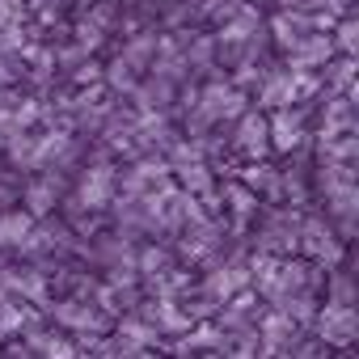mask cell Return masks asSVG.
Wrapping results in <instances>:
<instances>
[{
    "label": "cell",
    "mask_w": 359,
    "mask_h": 359,
    "mask_svg": "<svg viewBox=\"0 0 359 359\" xmlns=\"http://www.w3.org/2000/svg\"><path fill=\"white\" fill-rule=\"evenodd\" d=\"M106 76H110V85H114V89H127V85H131V76H135V68H131L127 60H114Z\"/></svg>",
    "instance_id": "5bb4252c"
},
{
    "label": "cell",
    "mask_w": 359,
    "mask_h": 359,
    "mask_svg": "<svg viewBox=\"0 0 359 359\" xmlns=\"http://www.w3.org/2000/svg\"><path fill=\"white\" fill-rule=\"evenodd\" d=\"M26 199H30V212L43 216V212H51V203H55V187H51V182H34Z\"/></svg>",
    "instance_id": "7c38bea8"
},
{
    "label": "cell",
    "mask_w": 359,
    "mask_h": 359,
    "mask_svg": "<svg viewBox=\"0 0 359 359\" xmlns=\"http://www.w3.org/2000/svg\"><path fill=\"white\" fill-rule=\"evenodd\" d=\"M292 93H296L292 72H275V76L262 81V102H266V106H283V102H292Z\"/></svg>",
    "instance_id": "9c48e42d"
},
{
    "label": "cell",
    "mask_w": 359,
    "mask_h": 359,
    "mask_svg": "<svg viewBox=\"0 0 359 359\" xmlns=\"http://www.w3.org/2000/svg\"><path fill=\"white\" fill-rule=\"evenodd\" d=\"M106 195H110V169H93V173H85V182H81V199H85L89 208H102V203H106Z\"/></svg>",
    "instance_id": "ba28073f"
},
{
    "label": "cell",
    "mask_w": 359,
    "mask_h": 359,
    "mask_svg": "<svg viewBox=\"0 0 359 359\" xmlns=\"http://www.w3.org/2000/svg\"><path fill=\"white\" fill-rule=\"evenodd\" d=\"M237 144H241L245 152H262V148H266V118L245 114L241 127H237Z\"/></svg>",
    "instance_id": "52a82bcc"
},
{
    "label": "cell",
    "mask_w": 359,
    "mask_h": 359,
    "mask_svg": "<svg viewBox=\"0 0 359 359\" xmlns=\"http://www.w3.org/2000/svg\"><path fill=\"white\" fill-rule=\"evenodd\" d=\"M266 144H275L279 152H292V148L300 144V118L279 114L275 123H266Z\"/></svg>",
    "instance_id": "8992f818"
},
{
    "label": "cell",
    "mask_w": 359,
    "mask_h": 359,
    "mask_svg": "<svg viewBox=\"0 0 359 359\" xmlns=\"http://www.w3.org/2000/svg\"><path fill=\"white\" fill-rule=\"evenodd\" d=\"M131 359H148V355H131Z\"/></svg>",
    "instance_id": "d6986e66"
},
{
    "label": "cell",
    "mask_w": 359,
    "mask_h": 359,
    "mask_svg": "<svg viewBox=\"0 0 359 359\" xmlns=\"http://www.w3.org/2000/svg\"><path fill=\"white\" fill-rule=\"evenodd\" d=\"M309 30H317V26H313V18H304V13H279V18L271 22L275 43H279V47H287V51H292Z\"/></svg>",
    "instance_id": "277c9868"
},
{
    "label": "cell",
    "mask_w": 359,
    "mask_h": 359,
    "mask_svg": "<svg viewBox=\"0 0 359 359\" xmlns=\"http://www.w3.org/2000/svg\"><path fill=\"white\" fill-rule=\"evenodd\" d=\"M229 199H233V212H241V216L254 208V195H250V191H241V187H229Z\"/></svg>",
    "instance_id": "e0dca14e"
},
{
    "label": "cell",
    "mask_w": 359,
    "mask_h": 359,
    "mask_svg": "<svg viewBox=\"0 0 359 359\" xmlns=\"http://www.w3.org/2000/svg\"><path fill=\"white\" fill-rule=\"evenodd\" d=\"M292 334H296V330H292V325H287L283 317H271V321H266V338H271V346H279V342H287Z\"/></svg>",
    "instance_id": "9a60e30c"
},
{
    "label": "cell",
    "mask_w": 359,
    "mask_h": 359,
    "mask_svg": "<svg viewBox=\"0 0 359 359\" xmlns=\"http://www.w3.org/2000/svg\"><path fill=\"white\" fill-rule=\"evenodd\" d=\"M144 338H148L144 325H127V330H118V351H123V355H135V351L144 346Z\"/></svg>",
    "instance_id": "4fadbf2b"
},
{
    "label": "cell",
    "mask_w": 359,
    "mask_h": 359,
    "mask_svg": "<svg viewBox=\"0 0 359 359\" xmlns=\"http://www.w3.org/2000/svg\"><path fill=\"white\" fill-rule=\"evenodd\" d=\"M30 216H0V245H26L30 241Z\"/></svg>",
    "instance_id": "30bf717a"
},
{
    "label": "cell",
    "mask_w": 359,
    "mask_h": 359,
    "mask_svg": "<svg viewBox=\"0 0 359 359\" xmlns=\"http://www.w3.org/2000/svg\"><path fill=\"white\" fill-rule=\"evenodd\" d=\"M330 51H334V43H330V34H317V30H309L296 47H292V60L300 64V68H313V64H325L330 60Z\"/></svg>",
    "instance_id": "5b68a950"
},
{
    "label": "cell",
    "mask_w": 359,
    "mask_h": 359,
    "mask_svg": "<svg viewBox=\"0 0 359 359\" xmlns=\"http://www.w3.org/2000/svg\"><path fill=\"white\" fill-rule=\"evenodd\" d=\"M334 81H338V85H351V60L334 64Z\"/></svg>",
    "instance_id": "ac0fdd59"
},
{
    "label": "cell",
    "mask_w": 359,
    "mask_h": 359,
    "mask_svg": "<svg viewBox=\"0 0 359 359\" xmlns=\"http://www.w3.org/2000/svg\"><path fill=\"white\" fill-rule=\"evenodd\" d=\"M321 334H325V342H351V334H355V313L346 309V304H325V313H321Z\"/></svg>",
    "instance_id": "3957f363"
},
{
    "label": "cell",
    "mask_w": 359,
    "mask_h": 359,
    "mask_svg": "<svg viewBox=\"0 0 359 359\" xmlns=\"http://www.w3.org/2000/svg\"><path fill=\"white\" fill-rule=\"evenodd\" d=\"M258 5H262V0H258Z\"/></svg>",
    "instance_id": "ffe728a7"
},
{
    "label": "cell",
    "mask_w": 359,
    "mask_h": 359,
    "mask_svg": "<svg viewBox=\"0 0 359 359\" xmlns=\"http://www.w3.org/2000/svg\"><path fill=\"white\" fill-rule=\"evenodd\" d=\"M258 34H262V18L254 5H224V22H220L224 43H250Z\"/></svg>",
    "instance_id": "7a4b0ae2"
},
{
    "label": "cell",
    "mask_w": 359,
    "mask_h": 359,
    "mask_svg": "<svg viewBox=\"0 0 359 359\" xmlns=\"http://www.w3.org/2000/svg\"><path fill=\"white\" fill-rule=\"evenodd\" d=\"M245 110V93L237 85H208L199 93V114L203 118H237Z\"/></svg>",
    "instance_id": "6da1fadb"
},
{
    "label": "cell",
    "mask_w": 359,
    "mask_h": 359,
    "mask_svg": "<svg viewBox=\"0 0 359 359\" xmlns=\"http://www.w3.org/2000/svg\"><path fill=\"white\" fill-rule=\"evenodd\" d=\"M304 250L317 254V258H334V254H338L334 241H330V233H325L321 224H304Z\"/></svg>",
    "instance_id": "8fae6325"
},
{
    "label": "cell",
    "mask_w": 359,
    "mask_h": 359,
    "mask_svg": "<svg viewBox=\"0 0 359 359\" xmlns=\"http://www.w3.org/2000/svg\"><path fill=\"white\" fill-rule=\"evenodd\" d=\"M355 34H359V26H355L351 18H346V22H338V47H342L346 55L355 51Z\"/></svg>",
    "instance_id": "2e32d148"
}]
</instances>
